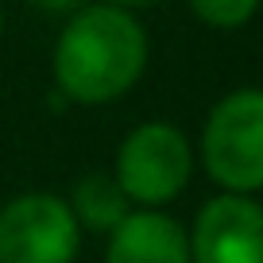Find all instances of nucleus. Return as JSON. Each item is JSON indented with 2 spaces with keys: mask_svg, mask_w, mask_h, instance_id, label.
<instances>
[{
  "mask_svg": "<svg viewBox=\"0 0 263 263\" xmlns=\"http://www.w3.org/2000/svg\"><path fill=\"white\" fill-rule=\"evenodd\" d=\"M151 58L147 27L136 12L112 4H89L70 12L58 31L50 70L62 101L74 105H108L124 97L143 78Z\"/></svg>",
  "mask_w": 263,
  "mask_h": 263,
  "instance_id": "1",
  "label": "nucleus"
},
{
  "mask_svg": "<svg viewBox=\"0 0 263 263\" xmlns=\"http://www.w3.org/2000/svg\"><path fill=\"white\" fill-rule=\"evenodd\" d=\"M201 163L221 194L263 190V89H232L201 124Z\"/></svg>",
  "mask_w": 263,
  "mask_h": 263,
  "instance_id": "2",
  "label": "nucleus"
},
{
  "mask_svg": "<svg viewBox=\"0 0 263 263\" xmlns=\"http://www.w3.org/2000/svg\"><path fill=\"white\" fill-rule=\"evenodd\" d=\"M194 147L186 132L166 120H143L116 147L112 178L132 209H163L190 186Z\"/></svg>",
  "mask_w": 263,
  "mask_h": 263,
  "instance_id": "3",
  "label": "nucleus"
},
{
  "mask_svg": "<svg viewBox=\"0 0 263 263\" xmlns=\"http://www.w3.org/2000/svg\"><path fill=\"white\" fill-rule=\"evenodd\" d=\"M82 229L50 190H27L0 205V263H74Z\"/></svg>",
  "mask_w": 263,
  "mask_h": 263,
  "instance_id": "4",
  "label": "nucleus"
},
{
  "mask_svg": "<svg viewBox=\"0 0 263 263\" xmlns=\"http://www.w3.org/2000/svg\"><path fill=\"white\" fill-rule=\"evenodd\" d=\"M186 236L190 263H263V205L248 194H217Z\"/></svg>",
  "mask_w": 263,
  "mask_h": 263,
  "instance_id": "5",
  "label": "nucleus"
},
{
  "mask_svg": "<svg viewBox=\"0 0 263 263\" xmlns=\"http://www.w3.org/2000/svg\"><path fill=\"white\" fill-rule=\"evenodd\" d=\"M105 263H190V236L163 209H132L108 232Z\"/></svg>",
  "mask_w": 263,
  "mask_h": 263,
  "instance_id": "6",
  "label": "nucleus"
},
{
  "mask_svg": "<svg viewBox=\"0 0 263 263\" xmlns=\"http://www.w3.org/2000/svg\"><path fill=\"white\" fill-rule=\"evenodd\" d=\"M66 205L74 213L78 229L101 232V236H108V232L132 213L128 197L120 194L112 174H85V178H78L74 190H70V197H66Z\"/></svg>",
  "mask_w": 263,
  "mask_h": 263,
  "instance_id": "7",
  "label": "nucleus"
},
{
  "mask_svg": "<svg viewBox=\"0 0 263 263\" xmlns=\"http://www.w3.org/2000/svg\"><path fill=\"white\" fill-rule=\"evenodd\" d=\"M263 0H190V12L205 27L217 31H236V27L252 24Z\"/></svg>",
  "mask_w": 263,
  "mask_h": 263,
  "instance_id": "8",
  "label": "nucleus"
},
{
  "mask_svg": "<svg viewBox=\"0 0 263 263\" xmlns=\"http://www.w3.org/2000/svg\"><path fill=\"white\" fill-rule=\"evenodd\" d=\"M35 12H47V16H70V12L82 8V0H27Z\"/></svg>",
  "mask_w": 263,
  "mask_h": 263,
  "instance_id": "9",
  "label": "nucleus"
},
{
  "mask_svg": "<svg viewBox=\"0 0 263 263\" xmlns=\"http://www.w3.org/2000/svg\"><path fill=\"white\" fill-rule=\"evenodd\" d=\"M101 4H112V8H124V12H136V8H147L155 0H101Z\"/></svg>",
  "mask_w": 263,
  "mask_h": 263,
  "instance_id": "10",
  "label": "nucleus"
},
{
  "mask_svg": "<svg viewBox=\"0 0 263 263\" xmlns=\"http://www.w3.org/2000/svg\"><path fill=\"white\" fill-rule=\"evenodd\" d=\"M0 35H4V4H0Z\"/></svg>",
  "mask_w": 263,
  "mask_h": 263,
  "instance_id": "11",
  "label": "nucleus"
}]
</instances>
